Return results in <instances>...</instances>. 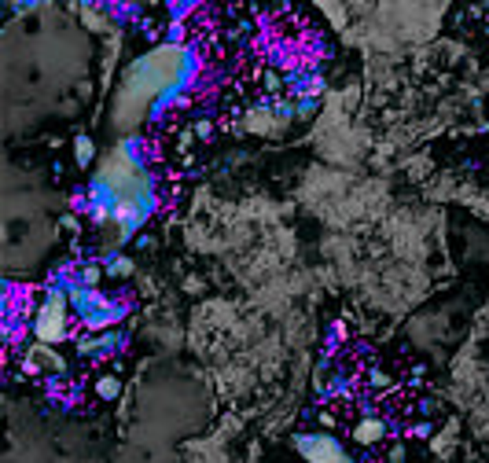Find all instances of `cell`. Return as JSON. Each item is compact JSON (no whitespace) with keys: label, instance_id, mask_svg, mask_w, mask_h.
Returning a JSON list of instances; mask_svg holds the SVG:
<instances>
[{"label":"cell","instance_id":"obj_8","mask_svg":"<svg viewBox=\"0 0 489 463\" xmlns=\"http://www.w3.org/2000/svg\"><path fill=\"white\" fill-rule=\"evenodd\" d=\"M78 162H81V166L92 162V140H89V136H78Z\"/></svg>","mask_w":489,"mask_h":463},{"label":"cell","instance_id":"obj_3","mask_svg":"<svg viewBox=\"0 0 489 463\" xmlns=\"http://www.w3.org/2000/svg\"><path fill=\"white\" fill-rule=\"evenodd\" d=\"M30 331L41 346H56V342L74 338L78 331H74V316H70V298L63 290H48L30 313Z\"/></svg>","mask_w":489,"mask_h":463},{"label":"cell","instance_id":"obj_2","mask_svg":"<svg viewBox=\"0 0 489 463\" xmlns=\"http://www.w3.org/2000/svg\"><path fill=\"white\" fill-rule=\"evenodd\" d=\"M155 206H158V191L155 180L144 173L140 155H133L129 144L114 147L103 158L100 173L92 177V217L100 224L114 221L118 235H129L151 217Z\"/></svg>","mask_w":489,"mask_h":463},{"label":"cell","instance_id":"obj_5","mask_svg":"<svg viewBox=\"0 0 489 463\" xmlns=\"http://www.w3.org/2000/svg\"><path fill=\"white\" fill-rule=\"evenodd\" d=\"M354 441L357 445H379V441H387V419H379V416H360L357 423H354Z\"/></svg>","mask_w":489,"mask_h":463},{"label":"cell","instance_id":"obj_6","mask_svg":"<svg viewBox=\"0 0 489 463\" xmlns=\"http://www.w3.org/2000/svg\"><path fill=\"white\" fill-rule=\"evenodd\" d=\"M26 360H34L30 368H37V372H52V375H63L67 372V364H63V357H56L48 346H34L26 353Z\"/></svg>","mask_w":489,"mask_h":463},{"label":"cell","instance_id":"obj_1","mask_svg":"<svg viewBox=\"0 0 489 463\" xmlns=\"http://www.w3.org/2000/svg\"><path fill=\"white\" fill-rule=\"evenodd\" d=\"M195 70H199V59L188 45H162V48H151L136 63H129L111 107L114 129L129 133L155 107H166L169 100H177L188 89V81L195 78Z\"/></svg>","mask_w":489,"mask_h":463},{"label":"cell","instance_id":"obj_4","mask_svg":"<svg viewBox=\"0 0 489 463\" xmlns=\"http://www.w3.org/2000/svg\"><path fill=\"white\" fill-rule=\"evenodd\" d=\"M294 449L305 463H357L349 456V449L327 430H316V434H298L294 438Z\"/></svg>","mask_w":489,"mask_h":463},{"label":"cell","instance_id":"obj_7","mask_svg":"<svg viewBox=\"0 0 489 463\" xmlns=\"http://www.w3.org/2000/svg\"><path fill=\"white\" fill-rule=\"evenodd\" d=\"M118 390H122V379H118V375H103V379H96V394H100L103 401H114V397H118Z\"/></svg>","mask_w":489,"mask_h":463}]
</instances>
